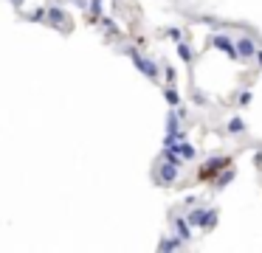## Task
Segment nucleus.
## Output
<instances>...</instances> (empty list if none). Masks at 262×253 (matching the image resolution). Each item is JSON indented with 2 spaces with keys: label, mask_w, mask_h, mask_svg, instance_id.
Returning <instances> with one entry per match:
<instances>
[{
  "label": "nucleus",
  "mask_w": 262,
  "mask_h": 253,
  "mask_svg": "<svg viewBox=\"0 0 262 253\" xmlns=\"http://www.w3.org/2000/svg\"><path fill=\"white\" fill-rule=\"evenodd\" d=\"M231 166V161L228 158H223V161H212V163H203L200 166V172H198V180L200 183H212V180H217L226 169Z\"/></svg>",
  "instance_id": "f257e3e1"
}]
</instances>
